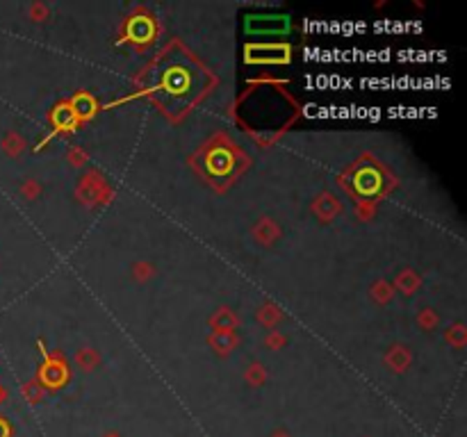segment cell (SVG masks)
<instances>
[{
  "instance_id": "7a4b0ae2",
  "label": "cell",
  "mask_w": 467,
  "mask_h": 437,
  "mask_svg": "<svg viewBox=\"0 0 467 437\" xmlns=\"http://www.w3.org/2000/svg\"><path fill=\"white\" fill-rule=\"evenodd\" d=\"M0 437H9V429L5 421H0Z\"/></svg>"
},
{
  "instance_id": "6da1fadb",
  "label": "cell",
  "mask_w": 467,
  "mask_h": 437,
  "mask_svg": "<svg viewBox=\"0 0 467 437\" xmlns=\"http://www.w3.org/2000/svg\"><path fill=\"white\" fill-rule=\"evenodd\" d=\"M150 94L171 114L187 109L206 89V73L182 53H169L150 71Z\"/></svg>"
}]
</instances>
